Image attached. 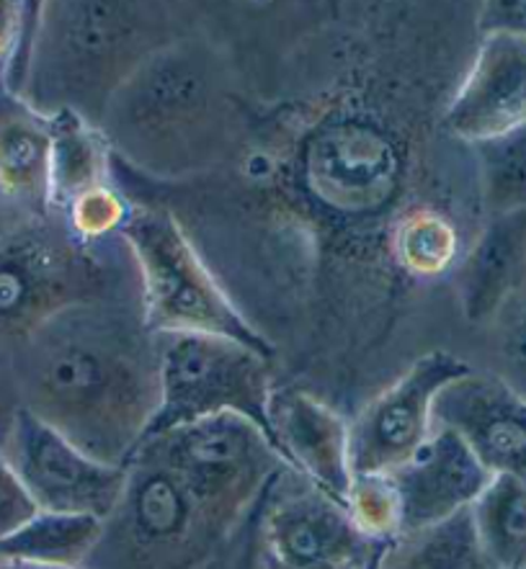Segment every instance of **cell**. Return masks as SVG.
I'll return each instance as SVG.
<instances>
[{
    "label": "cell",
    "instance_id": "cell-21",
    "mask_svg": "<svg viewBox=\"0 0 526 569\" xmlns=\"http://www.w3.org/2000/svg\"><path fill=\"white\" fill-rule=\"evenodd\" d=\"M477 541L496 569H526V479L496 475L469 508Z\"/></svg>",
    "mask_w": 526,
    "mask_h": 569
},
{
    "label": "cell",
    "instance_id": "cell-7",
    "mask_svg": "<svg viewBox=\"0 0 526 569\" xmlns=\"http://www.w3.org/2000/svg\"><path fill=\"white\" fill-rule=\"evenodd\" d=\"M160 336V408L148 436L189 422L240 415L269 436L271 359L232 338L209 332H158Z\"/></svg>",
    "mask_w": 526,
    "mask_h": 569
},
{
    "label": "cell",
    "instance_id": "cell-35",
    "mask_svg": "<svg viewBox=\"0 0 526 569\" xmlns=\"http://www.w3.org/2000/svg\"><path fill=\"white\" fill-rule=\"evenodd\" d=\"M0 91H3V86H0Z\"/></svg>",
    "mask_w": 526,
    "mask_h": 569
},
{
    "label": "cell",
    "instance_id": "cell-27",
    "mask_svg": "<svg viewBox=\"0 0 526 569\" xmlns=\"http://www.w3.org/2000/svg\"><path fill=\"white\" fill-rule=\"evenodd\" d=\"M37 513V502L31 500L21 477L16 475L11 461L0 453V541L19 531L21 526H27Z\"/></svg>",
    "mask_w": 526,
    "mask_h": 569
},
{
    "label": "cell",
    "instance_id": "cell-30",
    "mask_svg": "<svg viewBox=\"0 0 526 569\" xmlns=\"http://www.w3.org/2000/svg\"><path fill=\"white\" fill-rule=\"evenodd\" d=\"M23 19H27V3L0 0V86H3V72L19 44Z\"/></svg>",
    "mask_w": 526,
    "mask_h": 569
},
{
    "label": "cell",
    "instance_id": "cell-8",
    "mask_svg": "<svg viewBox=\"0 0 526 569\" xmlns=\"http://www.w3.org/2000/svg\"><path fill=\"white\" fill-rule=\"evenodd\" d=\"M3 457L21 477L39 510L107 520L127 492V467H111L78 449L29 410L16 418Z\"/></svg>",
    "mask_w": 526,
    "mask_h": 569
},
{
    "label": "cell",
    "instance_id": "cell-23",
    "mask_svg": "<svg viewBox=\"0 0 526 569\" xmlns=\"http://www.w3.org/2000/svg\"><path fill=\"white\" fill-rule=\"evenodd\" d=\"M393 253L413 276H441L457 266V230L434 211H413L395 227Z\"/></svg>",
    "mask_w": 526,
    "mask_h": 569
},
{
    "label": "cell",
    "instance_id": "cell-6",
    "mask_svg": "<svg viewBox=\"0 0 526 569\" xmlns=\"http://www.w3.org/2000/svg\"><path fill=\"white\" fill-rule=\"evenodd\" d=\"M129 465L171 471L215 533L230 526L261 487L287 469L269 436L256 422L230 412L148 438Z\"/></svg>",
    "mask_w": 526,
    "mask_h": 569
},
{
    "label": "cell",
    "instance_id": "cell-26",
    "mask_svg": "<svg viewBox=\"0 0 526 569\" xmlns=\"http://www.w3.org/2000/svg\"><path fill=\"white\" fill-rule=\"evenodd\" d=\"M496 377L526 402V287L498 315Z\"/></svg>",
    "mask_w": 526,
    "mask_h": 569
},
{
    "label": "cell",
    "instance_id": "cell-5",
    "mask_svg": "<svg viewBox=\"0 0 526 569\" xmlns=\"http://www.w3.org/2000/svg\"><path fill=\"white\" fill-rule=\"evenodd\" d=\"M119 234L140 271L142 315L152 332H209L271 359L269 340L230 302L171 211L135 207Z\"/></svg>",
    "mask_w": 526,
    "mask_h": 569
},
{
    "label": "cell",
    "instance_id": "cell-1",
    "mask_svg": "<svg viewBox=\"0 0 526 569\" xmlns=\"http://www.w3.org/2000/svg\"><path fill=\"white\" fill-rule=\"evenodd\" d=\"M23 410L127 467L160 408V336L140 302L70 307L13 351Z\"/></svg>",
    "mask_w": 526,
    "mask_h": 569
},
{
    "label": "cell",
    "instance_id": "cell-14",
    "mask_svg": "<svg viewBox=\"0 0 526 569\" xmlns=\"http://www.w3.org/2000/svg\"><path fill=\"white\" fill-rule=\"evenodd\" d=\"M447 129L467 144L526 124V39L480 37L463 86L447 109Z\"/></svg>",
    "mask_w": 526,
    "mask_h": 569
},
{
    "label": "cell",
    "instance_id": "cell-24",
    "mask_svg": "<svg viewBox=\"0 0 526 569\" xmlns=\"http://www.w3.org/2000/svg\"><path fill=\"white\" fill-rule=\"evenodd\" d=\"M346 510L369 541L390 543L403 533L400 498L390 475H354Z\"/></svg>",
    "mask_w": 526,
    "mask_h": 569
},
{
    "label": "cell",
    "instance_id": "cell-10",
    "mask_svg": "<svg viewBox=\"0 0 526 569\" xmlns=\"http://www.w3.org/2000/svg\"><path fill=\"white\" fill-rule=\"evenodd\" d=\"M279 475L264 516L266 559L289 567H364L385 543H375L364 536L346 510L318 487L289 469Z\"/></svg>",
    "mask_w": 526,
    "mask_h": 569
},
{
    "label": "cell",
    "instance_id": "cell-32",
    "mask_svg": "<svg viewBox=\"0 0 526 569\" xmlns=\"http://www.w3.org/2000/svg\"><path fill=\"white\" fill-rule=\"evenodd\" d=\"M0 569H64V567H47L34 562H13V559H0Z\"/></svg>",
    "mask_w": 526,
    "mask_h": 569
},
{
    "label": "cell",
    "instance_id": "cell-29",
    "mask_svg": "<svg viewBox=\"0 0 526 569\" xmlns=\"http://www.w3.org/2000/svg\"><path fill=\"white\" fill-rule=\"evenodd\" d=\"M23 402L19 377H16L13 353L0 346V453H3L8 438L13 433L16 418H19Z\"/></svg>",
    "mask_w": 526,
    "mask_h": 569
},
{
    "label": "cell",
    "instance_id": "cell-20",
    "mask_svg": "<svg viewBox=\"0 0 526 569\" xmlns=\"http://www.w3.org/2000/svg\"><path fill=\"white\" fill-rule=\"evenodd\" d=\"M377 569H496L477 541L473 513L463 510L439 526L385 543Z\"/></svg>",
    "mask_w": 526,
    "mask_h": 569
},
{
    "label": "cell",
    "instance_id": "cell-15",
    "mask_svg": "<svg viewBox=\"0 0 526 569\" xmlns=\"http://www.w3.org/2000/svg\"><path fill=\"white\" fill-rule=\"evenodd\" d=\"M526 287V211L490 214L473 248L455 266L459 310L473 325L496 322Z\"/></svg>",
    "mask_w": 526,
    "mask_h": 569
},
{
    "label": "cell",
    "instance_id": "cell-34",
    "mask_svg": "<svg viewBox=\"0 0 526 569\" xmlns=\"http://www.w3.org/2000/svg\"><path fill=\"white\" fill-rule=\"evenodd\" d=\"M8 227H11V224H8ZM8 227H0V232H3V230H8Z\"/></svg>",
    "mask_w": 526,
    "mask_h": 569
},
{
    "label": "cell",
    "instance_id": "cell-18",
    "mask_svg": "<svg viewBox=\"0 0 526 569\" xmlns=\"http://www.w3.org/2000/svg\"><path fill=\"white\" fill-rule=\"evenodd\" d=\"M109 158L111 148L99 127L72 111L52 113V209H68L83 193L109 186Z\"/></svg>",
    "mask_w": 526,
    "mask_h": 569
},
{
    "label": "cell",
    "instance_id": "cell-22",
    "mask_svg": "<svg viewBox=\"0 0 526 569\" xmlns=\"http://www.w3.org/2000/svg\"><path fill=\"white\" fill-rule=\"evenodd\" d=\"M469 148L477 156L488 214L526 211V124Z\"/></svg>",
    "mask_w": 526,
    "mask_h": 569
},
{
    "label": "cell",
    "instance_id": "cell-16",
    "mask_svg": "<svg viewBox=\"0 0 526 569\" xmlns=\"http://www.w3.org/2000/svg\"><path fill=\"white\" fill-rule=\"evenodd\" d=\"M52 117L0 91V197L21 219L52 214Z\"/></svg>",
    "mask_w": 526,
    "mask_h": 569
},
{
    "label": "cell",
    "instance_id": "cell-28",
    "mask_svg": "<svg viewBox=\"0 0 526 569\" xmlns=\"http://www.w3.org/2000/svg\"><path fill=\"white\" fill-rule=\"evenodd\" d=\"M477 34H512L526 39V0H493L477 13Z\"/></svg>",
    "mask_w": 526,
    "mask_h": 569
},
{
    "label": "cell",
    "instance_id": "cell-4",
    "mask_svg": "<svg viewBox=\"0 0 526 569\" xmlns=\"http://www.w3.org/2000/svg\"><path fill=\"white\" fill-rule=\"evenodd\" d=\"M140 302V271L121 234L86 240L60 211L0 232V346L16 351L70 307Z\"/></svg>",
    "mask_w": 526,
    "mask_h": 569
},
{
    "label": "cell",
    "instance_id": "cell-25",
    "mask_svg": "<svg viewBox=\"0 0 526 569\" xmlns=\"http://www.w3.org/2000/svg\"><path fill=\"white\" fill-rule=\"evenodd\" d=\"M132 204L121 199L111 186H101L78 197L60 214L68 219V224L86 240H107L121 232V227L132 214Z\"/></svg>",
    "mask_w": 526,
    "mask_h": 569
},
{
    "label": "cell",
    "instance_id": "cell-2",
    "mask_svg": "<svg viewBox=\"0 0 526 569\" xmlns=\"http://www.w3.org/2000/svg\"><path fill=\"white\" fill-rule=\"evenodd\" d=\"M176 39L160 6L42 3L21 99L47 117L72 111L101 129L127 80Z\"/></svg>",
    "mask_w": 526,
    "mask_h": 569
},
{
    "label": "cell",
    "instance_id": "cell-33",
    "mask_svg": "<svg viewBox=\"0 0 526 569\" xmlns=\"http://www.w3.org/2000/svg\"><path fill=\"white\" fill-rule=\"evenodd\" d=\"M383 549H385V547H383ZM383 549H379V551H377V555L369 559V565H367V567H364V569H377V567H379V557H383Z\"/></svg>",
    "mask_w": 526,
    "mask_h": 569
},
{
    "label": "cell",
    "instance_id": "cell-12",
    "mask_svg": "<svg viewBox=\"0 0 526 569\" xmlns=\"http://www.w3.org/2000/svg\"><path fill=\"white\" fill-rule=\"evenodd\" d=\"M349 426L318 397L297 387H274L269 397L271 443L287 469L344 502L351 487Z\"/></svg>",
    "mask_w": 526,
    "mask_h": 569
},
{
    "label": "cell",
    "instance_id": "cell-13",
    "mask_svg": "<svg viewBox=\"0 0 526 569\" xmlns=\"http://www.w3.org/2000/svg\"><path fill=\"white\" fill-rule=\"evenodd\" d=\"M390 477L400 498L403 533L424 531L469 510L493 479L463 438L447 428H434Z\"/></svg>",
    "mask_w": 526,
    "mask_h": 569
},
{
    "label": "cell",
    "instance_id": "cell-17",
    "mask_svg": "<svg viewBox=\"0 0 526 569\" xmlns=\"http://www.w3.org/2000/svg\"><path fill=\"white\" fill-rule=\"evenodd\" d=\"M127 492L121 506H129L135 536L152 547L189 541L199 528L212 531L189 490L171 471L156 465H129Z\"/></svg>",
    "mask_w": 526,
    "mask_h": 569
},
{
    "label": "cell",
    "instance_id": "cell-9",
    "mask_svg": "<svg viewBox=\"0 0 526 569\" xmlns=\"http://www.w3.org/2000/svg\"><path fill=\"white\" fill-rule=\"evenodd\" d=\"M473 371L459 356L431 351L377 395L349 426L354 475H393L434 430V402L441 389Z\"/></svg>",
    "mask_w": 526,
    "mask_h": 569
},
{
    "label": "cell",
    "instance_id": "cell-31",
    "mask_svg": "<svg viewBox=\"0 0 526 569\" xmlns=\"http://www.w3.org/2000/svg\"><path fill=\"white\" fill-rule=\"evenodd\" d=\"M264 567L266 569H364V567H338V565H315V567H289V565H279V562H271V559H264Z\"/></svg>",
    "mask_w": 526,
    "mask_h": 569
},
{
    "label": "cell",
    "instance_id": "cell-11",
    "mask_svg": "<svg viewBox=\"0 0 526 569\" xmlns=\"http://www.w3.org/2000/svg\"><path fill=\"white\" fill-rule=\"evenodd\" d=\"M434 428H447L496 475L526 479V402L496 373L469 371L434 402Z\"/></svg>",
    "mask_w": 526,
    "mask_h": 569
},
{
    "label": "cell",
    "instance_id": "cell-19",
    "mask_svg": "<svg viewBox=\"0 0 526 569\" xmlns=\"http://www.w3.org/2000/svg\"><path fill=\"white\" fill-rule=\"evenodd\" d=\"M103 523L107 520L93 516L39 510L27 526L0 541V559L83 569L103 539Z\"/></svg>",
    "mask_w": 526,
    "mask_h": 569
},
{
    "label": "cell",
    "instance_id": "cell-3",
    "mask_svg": "<svg viewBox=\"0 0 526 569\" xmlns=\"http://www.w3.org/2000/svg\"><path fill=\"white\" fill-rule=\"evenodd\" d=\"M225 119L220 60L201 42L176 39L127 80L109 103L101 132L137 168L178 178L215 158Z\"/></svg>",
    "mask_w": 526,
    "mask_h": 569
}]
</instances>
